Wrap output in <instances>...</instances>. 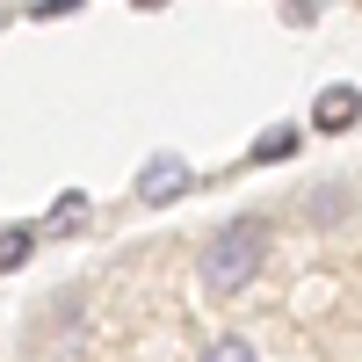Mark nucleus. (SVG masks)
<instances>
[{
    "instance_id": "f257e3e1",
    "label": "nucleus",
    "mask_w": 362,
    "mask_h": 362,
    "mask_svg": "<svg viewBox=\"0 0 362 362\" xmlns=\"http://www.w3.org/2000/svg\"><path fill=\"white\" fill-rule=\"evenodd\" d=\"M261 261H268V225L261 218H232L203 239V254H196V276L210 297H239L254 276H261Z\"/></svg>"
},
{
    "instance_id": "f03ea898",
    "label": "nucleus",
    "mask_w": 362,
    "mask_h": 362,
    "mask_svg": "<svg viewBox=\"0 0 362 362\" xmlns=\"http://www.w3.org/2000/svg\"><path fill=\"white\" fill-rule=\"evenodd\" d=\"M181 189H189V160H181V153H153V160H145V174H138V203L145 210H167Z\"/></svg>"
},
{
    "instance_id": "7ed1b4c3",
    "label": "nucleus",
    "mask_w": 362,
    "mask_h": 362,
    "mask_svg": "<svg viewBox=\"0 0 362 362\" xmlns=\"http://www.w3.org/2000/svg\"><path fill=\"white\" fill-rule=\"evenodd\" d=\"M355 116H362V95H355V87H326V95L312 102V124H319L326 138H341Z\"/></svg>"
},
{
    "instance_id": "20e7f679",
    "label": "nucleus",
    "mask_w": 362,
    "mask_h": 362,
    "mask_svg": "<svg viewBox=\"0 0 362 362\" xmlns=\"http://www.w3.org/2000/svg\"><path fill=\"white\" fill-rule=\"evenodd\" d=\"M37 232H44V225H15V232H0V268H8V276H15L29 254H37Z\"/></svg>"
},
{
    "instance_id": "39448f33",
    "label": "nucleus",
    "mask_w": 362,
    "mask_h": 362,
    "mask_svg": "<svg viewBox=\"0 0 362 362\" xmlns=\"http://www.w3.org/2000/svg\"><path fill=\"white\" fill-rule=\"evenodd\" d=\"M196 362H254V341H247V334H218Z\"/></svg>"
},
{
    "instance_id": "423d86ee",
    "label": "nucleus",
    "mask_w": 362,
    "mask_h": 362,
    "mask_svg": "<svg viewBox=\"0 0 362 362\" xmlns=\"http://www.w3.org/2000/svg\"><path fill=\"white\" fill-rule=\"evenodd\" d=\"M341 210H348V189H319V196L305 203V218H312V225H334Z\"/></svg>"
},
{
    "instance_id": "0eeeda50",
    "label": "nucleus",
    "mask_w": 362,
    "mask_h": 362,
    "mask_svg": "<svg viewBox=\"0 0 362 362\" xmlns=\"http://www.w3.org/2000/svg\"><path fill=\"white\" fill-rule=\"evenodd\" d=\"M80 218H87V196H80V189H66V196L51 203V232H66V225H80Z\"/></svg>"
},
{
    "instance_id": "6e6552de",
    "label": "nucleus",
    "mask_w": 362,
    "mask_h": 362,
    "mask_svg": "<svg viewBox=\"0 0 362 362\" xmlns=\"http://www.w3.org/2000/svg\"><path fill=\"white\" fill-rule=\"evenodd\" d=\"M290 145H297V131L283 124V131H268V138L254 145V160H283V153H290Z\"/></svg>"
},
{
    "instance_id": "1a4fd4ad",
    "label": "nucleus",
    "mask_w": 362,
    "mask_h": 362,
    "mask_svg": "<svg viewBox=\"0 0 362 362\" xmlns=\"http://www.w3.org/2000/svg\"><path fill=\"white\" fill-rule=\"evenodd\" d=\"M80 0H37V22H58V15H73Z\"/></svg>"
}]
</instances>
